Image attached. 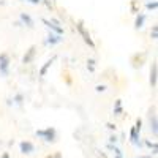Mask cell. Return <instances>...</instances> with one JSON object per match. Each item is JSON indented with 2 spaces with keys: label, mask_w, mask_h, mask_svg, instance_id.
<instances>
[{
  "label": "cell",
  "mask_w": 158,
  "mask_h": 158,
  "mask_svg": "<svg viewBox=\"0 0 158 158\" xmlns=\"http://www.w3.org/2000/svg\"><path fill=\"white\" fill-rule=\"evenodd\" d=\"M35 136L43 139L44 142H51L54 144L57 141V130L54 127H48V128H43V130H36L35 131Z\"/></svg>",
  "instance_id": "cell-1"
},
{
  "label": "cell",
  "mask_w": 158,
  "mask_h": 158,
  "mask_svg": "<svg viewBox=\"0 0 158 158\" xmlns=\"http://www.w3.org/2000/svg\"><path fill=\"white\" fill-rule=\"evenodd\" d=\"M74 27H76V30H77V33L81 35V38L84 40V43L89 46V48H92V49H95V41H94V38H92V35L89 33V30L85 29V25H84V21H76V24H74Z\"/></svg>",
  "instance_id": "cell-2"
},
{
  "label": "cell",
  "mask_w": 158,
  "mask_h": 158,
  "mask_svg": "<svg viewBox=\"0 0 158 158\" xmlns=\"http://www.w3.org/2000/svg\"><path fill=\"white\" fill-rule=\"evenodd\" d=\"M10 63H11V59L6 52H2L0 54V76L2 77H6L10 74Z\"/></svg>",
  "instance_id": "cell-3"
},
{
  "label": "cell",
  "mask_w": 158,
  "mask_h": 158,
  "mask_svg": "<svg viewBox=\"0 0 158 158\" xmlns=\"http://www.w3.org/2000/svg\"><path fill=\"white\" fill-rule=\"evenodd\" d=\"M63 41V35H59V33H54V32H49L48 36L44 38V44L49 46V48H54L57 44H60Z\"/></svg>",
  "instance_id": "cell-4"
},
{
  "label": "cell",
  "mask_w": 158,
  "mask_h": 158,
  "mask_svg": "<svg viewBox=\"0 0 158 158\" xmlns=\"http://www.w3.org/2000/svg\"><path fill=\"white\" fill-rule=\"evenodd\" d=\"M19 152L22 155H32L35 152V144L32 141H21L19 142Z\"/></svg>",
  "instance_id": "cell-5"
},
{
  "label": "cell",
  "mask_w": 158,
  "mask_h": 158,
  "mask_svg": "<svg viewBox=\"0 0 158 158\" xmlns=\"http://www.w3.org/2000/svg\"><path fill=\"white\" fill-rule=\"evenodd\" d=\"M139 133L141 131H138L135 127L130 130V142L133 144V146H136V147H142V141H141V136H139Z\"/></svg>",
  "instance_id": "cell-6"
},
{
  "label": "cell",
  "mask_w": 158,
  "mask_h": 158,
  "mask_svg": "<svg viewBox=\"0 0 158 158\" xmlns=\"http://www.w3.org/2000/svg\"><path fill=\"white\" fill-rule=\"evenodd\" d=\"M156 77H158V67H156V60H153L150 67V76H149V84L152 89L156 87Z\"/></svg>",
  "instance_id": "cell-7"
},
{
  "label": "cell",
  "mask_w": 158,
  "mask_h": 158,
  "mask_svg": "<svg viewBox=\"0 0 158 158\" xmlns=\"http://www.w3.org/2000/svg\"><path fill=\"white\" fill-rule=\"evenodd\" d=\"M35 56H36V46H30L27 51H25V54H24V57H22V63H24V65L32 63L33 59H35Z\"/></svg>",
  "instance_id": "cell-8"
},
{
  "label": "cell",
  "mask_w": 158,
  "mask_h": 158,
  "mask_svg": "<svg viewBox=\"0 0 158 158\" xmlns=\"http://www.w3.org/2000/svg\"><path fill=\"white\" fill-rule=\"evenodd\" d=\"M41 22L46 25V29L49 32H54V33H59V35H63V27H60V25H56V24H52L49 19L46 18H41Z\"/></svg>",
  "instance_id": "cell-9"
},
{
  "label": "cell",
  "mask_w": 158,
  "mask_h": 158,
  "mask_svg": "<svg viewBox=\"0 0 158 158\" xmlns=\"http://www.w3.org/2000/svg\"><path fill=\"white\" fill-rule=\"evenodd\" d=\"M19 21H21L22 25H25V27H29V29L35 27V21H33V18L29 15V13H21V15H19Z\"/></svg>",
  "instance_id": "cell-10"
},
{
  "label": "cell",
  "mask_w": 158,
  "mask_h": 158,
  "mask_svg": "<svg viewBox=\"0 0 158 158\" xmlns=\"http://www.w3.org/2000/svg\"><path fill=\"white\" fill-rule=\"evenodd\" d=\"M149 122H150V131H152V135L156 138V135H158V120H156V115H155V114L150 112Z\"/></svg>",
  "instance_id": "cell-11"
},
{
  "label": "cell",
  "mask_w": 158,
  "mask_h": 158,
  "mask_svg": "<svg viewBox=\"0 0 158 158\" xmlns=\"http://www.w3.org/2000/svg\"><path fill=\"white\" fill-rule=\"evenodd\" d=\"M146 19H147V16L144 15V13H136V19H135V29L136 30H139V29H142L144 27V24H146Z\"/></svg>",
  "instance_id": "cell-12"
},
{
  "label": "cell",
  "mask_w": 158,
  "mask_h": 158,
  "mask_svg": "<svg viewBox=\"0 0 158 158\" xmlns=\"http://www.w3.org/2000/svg\"><path fill=\"white\" fill-rule=\"evenodd\" d=\"M54 60H56V56H54V57H51V59H49V60H48V62L43 65V67L40 68V76H41V77H44V76H46L48 70L52 67V63H54Z\"/></svg>",
  "instance_id": "cell-13"
},
{
  "label": "cell",
  "mask_w": 158,
  "mask_h": 158,
  "mask_svg": "<svg viewBox=\"0 0 158 158\" xmlns=\"http://www.w3.org/2000/svg\"><path fill=\"white\" fill-rule=\"evenodd\" d=\"M112 112H114V115H120V114L123 112V108H122V100H115Z\"/></svg>",
  "instance_id": "cell-14"
},
{
  "label": "cell",
  "mask_w": 158,
  "mask_h": 158,
  "mask_svg": "<svg viewBox=\"0 0 158 158\" xmlns=\"http://www.w3.org/2000/svg\"><path fill=\"white\" fill-rule=\"evenodd\" d=\"M142 144H144V146H147L149 149H153V155L158 152V147H156V142H155V141L152 142L150 139H144V142H142Z\"/></svg>",
  "instance_id": "cell-15"
},
{
  "label": "cell",
  "mask_w": 158,
  "mask_h": 158,
  "mask_svg": "<svg viewBox=\"0 0 158 158\" xmlns=\"http://www.w3.org/2000/svg\"><path fill=\"white\" fill-rule=\"evenodd\" d=\"M95 68H97V60L95 59H87V70L90 73H94Z\"/></svg>",
  "instance_id": "cell-16"
},
{
  "label": "cell",
  "mask_w": 158,
  "mask_h": 158,
  "mask_svg": "<svg viewBox=\"0 0 158 158\" xmlns=\"http://www.w3.org/2000/svg\"><path fill=\"white\" fill-rule=\"evenodd\" d=\"M146 8H147L149 11H156V8H158V2H156V0H149V2L146 3Z\"/></svg>",
  "instance_id": "cell-17"
},
{
  "label": "cell",
  "mask_w": 158,
  "mask_h": 158,
  "mask_svg": "<svg viewBox=\"0 0 158 158\" xmlns=\"http://www.w3.org/2000/svg\"><path fill=\"white\" fill-rule=\"evenodd\" d=\"M150 38L153 40V41L158 38V25H156V24H153V25H152V30H150Z\"/></svg>",
  "instance_id": "cell-18"
},
{
  "label": "cell",
  "mask_w": 158,
  "mask_h": 158,
  "mask_svg": "<svg viewBox=\"0 0 158 158\" xmlns=\"http://www.w3.org/2000/svg\"><path fill=\"white\" fill-rule=\"evenodd\" d=\"M108 90V85H104V84H98L95 87V92H98V94H101V92H106Z\"/></svg>",
  "instance_id": "cell-19"
},
{
  "label": "cell",
  "mask_w": 158,
  "mask_h": 158,
  "mask_svg": "<svg viewBox=\"0 0 158 158\" xmlns=\"http://www.w3.org/2000/svg\"><path fill=\"white\" fill-rule=\"evenodd\" d=\"M21 2H27V3H32V5H40L43 0H21Z\"/></svg>",
  "instance_id": "cell-20"
},
{
  "label": "cell",
  "mask_w": 158,
  "mask_h": 158,
  "mask_svg": "<svg viewBox=\"0 0 158 158\" xmlns=\"http://www.w3.org/2000/svg\"><path fill=\"white\" fill-rule=\"evenodd\" d=\"M135 128H136L138 131H141V130H142V120H141V118H138V120H136V123H135Z\"/></svg>",
  "instance_id": "cell-21"
},
{
  "label": "cell",
  "mask_w": 158,
  "mask_h": 158,
  "mask_svg": "<svg viewBox=\"0 0 158 158\" xmlns=\"http://www.w3.org/2000/svg\"><path fill=\"white\" fill-rule=\"evenodd\" d=\"M22 100H24V97H22L21 94H18V95L15 97V101H16V104H22Z\"/></svg>",
  "instance_id": "cell-22"
},
{
  "label": "cell",
  "mask_w": 158,
  "mask_h": 158,
  "mask_svg": "<svg viewBox=\"0 0 158 158\" xmlns=\"http://www.w3.org/2000/svg\"><path fill=\"white\" fill-rule=\"evenodd\" d=\"M49 21H51V22H52V24H56V25H60V27H62V22H60V21H59V19H57V18H51V19H49Z\"/></svg>",
  "instance_id": "cell-23"
},
{
  "label": "cell",
  "mask_w": 158,
  "mask_h": 158,
  "mask_svg": "<svg viewBox=\"0 0 158 158\" xmlns=\"http://www.w3.org/2000/svg\"><path fill=\"white\" fill-rule=\"evenodd\" d=\"M131 11H133V13H138V6H136V2H135V0H133V2H131Z\"/></svg>",
  "instance_id": "cell-24"
},
{
  "label": "cell",
  "mask_w": 158,
  "mask_h": 158,
  "mask_svg": "<svg viewBox=\"0 0 158 158\" xmlns=\"http://www.w3.org/2000/svg\"><path fill=\"white\" fill-rule=\"evenodd\" d=\"M106 127H108L109 130H114V131H115V128H117V127H115V123H106Z\"/></svg>",
  "instance_id": "cell-25"
},
{
  "label": "cell",
  "mask_w": 158,
  "mask_h": 158,
  "mask_svg": "<svg viewBox=\"0 0 158 158\" xmlns=\"http://www.w3.org/2000/svg\"><path fill=\"white\" fill-rule=\"evenodd\" d=\"M112 142H114V144L117 142V136H114V135H112V136L109 138V144H112Z\"/></svg>",
  "instance_id": "cell-26"
},
{
  "label": "cell",
  "mask_w": 158,
  "mask_h": 158,
  "mask_svg": "<svg viewBox=\"0 0 158 158\" xmlns=\"http://www.w3.org/2000/svg\"><path fill=\"white\" fill-rule=\"evenodd\" d=\"M0 158H11V156H10V153H8V152H3L2 155H0Z\"/></svg>",
  "instance_id": "cell-27"
},
{
  "label": "cell",
  "mask_w": 158,
  "mask_h": 158,
  "mask_svg": "<svg viewBox=\"0 0 158 158\" xmlns=\"http://www.w3.org/2000/svg\"><path fill=\"white\" fill-rule=\"evenodd\" d=\"M52 158H62V153L60 152H56L54 155H52Z\"/></svg>",
  "instance_id": "cell-28"
},
{
  "label": "cell",
  "mask_w": 158,
  "mask_h": 158,
  "mask_svg": "<svg viewBox=\"0 0 158 158\" xmlns=\"http://www.w3.org/2000/svg\"><path fill=\"white\" fill-rule=\"evenodd\" d=\"M135 158H152V156H149V155H141V156H135Z\"/></svg>",
  "instance_id": "cell-29"
},
{
  "label": "cell",
  "mask_w": 158,
  "mask_h": 158,
  "mask_svg": "<svg viewBox=\"0 0 158 158\" xmlns=\"http://www.w3.org/2000/svg\"><path fill=\"white\" fill-rule=\"evenodd\" d=\"M54 2H56V0H54Z\"/></svg>",
  "instance_id": "cell-30"
}]
</instances>
